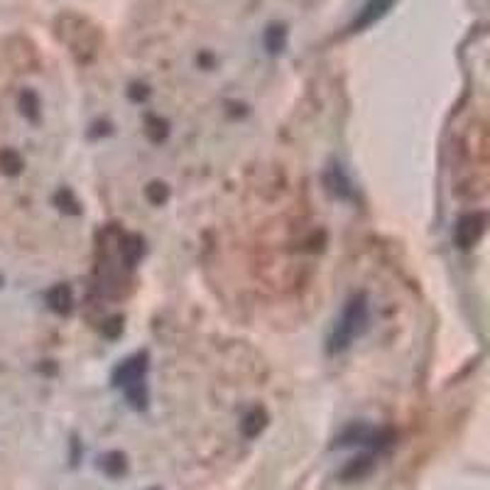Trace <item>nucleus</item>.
<instances>
[{
  "label": "nucleus",
  "instance_id": "obj_1",
  "mask_svg": "<svg viewBox=\"0 0 490 490\" xmlns=\"http://www.w3.org/2000/svg\"><path fill=\"white\" fill-rule=\"evenodd\" d=\"M365 321H368V307L363 302V297L358 300H351L348 307H346L343 317H341L336 331L331 336V351H341L351 343L360 331L365 329Z\"/></svg>",
  "mask_w": 490,
  "mask_h": 490
},
{
  "label": "nucleus",
  "instance_id": "obj_2",
  "mask_svg": "<svg viewBox=\"0 0 490 490\" xmlns=\"http://www.w3.org/2000/svg\"><path fill=\"white\" fill-rule=\"evenodd\" d=\"M50 304L57 312H67L72 307V292H69V287H55L50 295Z\"/></svg>",
  "mask_w": 490,
  "mask_h": 490
},
{
  "label": "nucleus",
  "instance_id": "obj_3",
  "mask_svg": "<svg viewBox=\"0 0 490 490\" xmlns=\"http://www.w3.org/2000/svg\"><path fill=\"white\" fill-rule=\"evenodd\" d=\"M20 167H23V162H20V157L15 152L5 150L3 154H0V169H3L5 174H15L20 172Z\"/></svg>",
  "mask_w": 490,
  "mask_h": 490
}]
</instances>
